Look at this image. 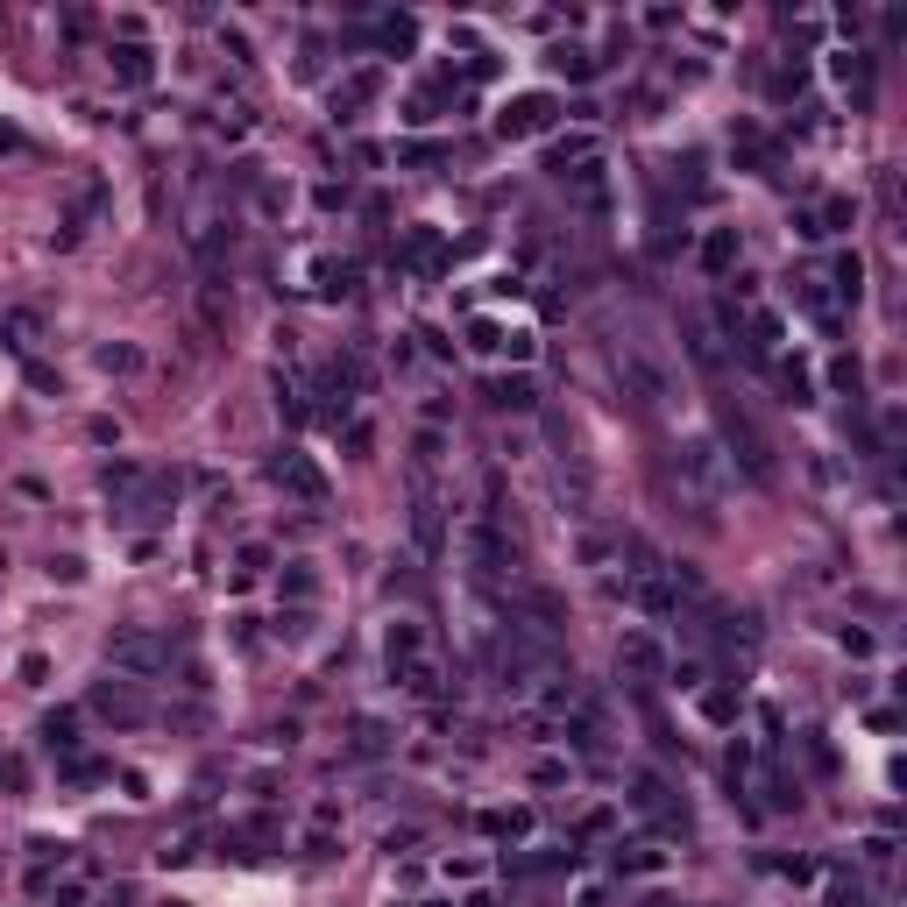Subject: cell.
Returning a JSON list of instances; mask_svg holds the SVG:
<instances>
[{"mask_svg":"<svg viewBox=\"0 0 907 907\" xmlns=\"http://www.w3.org/2000/svg\"><path fill=\"white\" fill-rule=\"evenodd\" d=\"M702 716H709V723H730V716H737V695H730V688H709V695H702Z\"/></svg>","mask_w":907,"mask_h":907,"instance_id":"cell-41","label":"cell"},{"mask_svg":"<svg viewBox=\"0 0 907 907\" xmlns=\"http://www.w3.org/2000/svg\"><path fill=\"white\" fill-rule=\"evenodd\" d=\"M610 830H617L610 808H589V815H582V844H596V837H610Z\"/></svg>","mask_w":907,"mask_h":907,"instance_id":"cell-44","label":"cell"},{"mask_svg":"<svg viewBox=\"0 0 907 907\" xmlns=\"http://www.w3.org/2000/svg\"><path fill=\"white\" fill-rule=\"evenodd\" d=\"M553 71H560V78H574V86H589V78L603 71V57H596V50H582V43H553Z\"/></svg>","mask_w":907,"mask_h":907,"instance_id":"cell-23","label":"cell"},{"mask_svg":"<svg viewBox=\"0 0 907 907\" xmlns=\"http://www.w3.org/2000/svg\"><path fill=\"white\" fill-rule=\"evenodd\" d=\"M390 681H397V695H411V702H440V695H447V674H440V659H433V652L397 659Z\"/></svg>","mask_w":907,"mask_h":907,"instance_id":"cell-9","label":"cell"},{"mask_svg":"<svg viewBox=\"0 0 907 907\" xmlns=\"http://www.w3.org/2000/svg\"><path fill=\"white\" fill-rule=\"evenodd\" d=\"M100 773H107L100 759H64V780H71V787H93Z\"/></svg>","mask_w":907,"mask_h":907,"instance_id":"cell-46","label":"cell"},{"mask_svg":"<svg viewBox=\"0 0 907 907\" xmlns=\"http://www.w3.org/2000/svg\"><path fill=\"white\" fill-rule=\"evenodd\" d=\"M43 745H50L57 759H71V745H78V737H71V716H50V723H43Z\"/></svg>","mask_w":907,"mask_h":907,"instance_id":"cell-39","label":"cell"},{"mask_svg":"<svg viewBox=\"0 0 907 907\" xmlns=\"http://www.w3.org/2000/svg\"><path fill=\"white\" fill-rule=\"evenodd\" d=\"M617 383H624V397H631L638 411H659V404L674 397L667 362H659L652 348H638V341H624V348H617Z\"/></svg>","mask_w":907,"mask_h":907,"instance_id":"cell-2","label":"cell"},{"mask_svg":"<svg viewBox=\"0 0 907 907\" xmlns=\"http://www.w3.org/2000/svg\"><path fill=\"white\" fill-rule=\"evenodd\" d=\"M766 369H773V383H780V397H787V404H808V397H815V376H808V362H801V355H773Z\"/></svg>","mask_w":907,"mask_h":907,"instance_id":"cell-20","label":"cell"},{"mask_svg":"<svg viewBox=\"0 0 907 907\" xmlns=\"http://www.w3.org/2000/svg\"><path fill=\"white\" fill-rule=\"evenodd\" d=\"M220 50H227L234 64H256V57H249V36H241V29H220Z\"/></svg>","mask_w":907,"mask_h":907,"instance_id":"cell-47","label":"cell"},{"mask_svg":"<svg viewBox=\"0 0 907 907\" xmlns=\"http://www.w3.org/2000/svg\"><path fill=\"white\" fill-rule=\"evenodd\" d=\"M532 780H539V787H560V780H567V759H539Z\"/></svg>","mask_w":907,"mask_h":907,"instance_id":"cell-50","label":"cell"},{"mask_svg":"<svg viewBox=\"0 0 907 907\" xmlns=\"http://www.w3.org/2000/svg\"><path fill=\"white\" fill-rule=\"evenodd\" d=\"M411 447H419V461H440V447H447V440H440V426H426V433L411 440Z\"/></svg>","mask_w":907,"mask_h":907,"instance_id":"cell-53","label":"cell"},{"mask_svg":"<svg viewBox=\"0 0 907 907\" xmlns=\"http://www.w3.org/2000/svg\"><path fill=\"white\" fill-rule=\"evenodd\" d=\"M440 100H447V86H426V93H411V107H404V121H440Z\"/></svg>","mask_w":907,"mask_h":907,"instance_id":"cell-34","label":"cell"},{"mask_svg":"<svg viewBox=\"0 0 907 907\" xmlns=\"http://www.w3.org/2000/svg\"><path fill=\"white\" fill-rule=\"evenodd\" d=\"M312 589H319V582H312V567H305V560H298V567H291V574H284V596H291V603H305V596H312Z\"/></svg>","mask_w":907,"mask_h":907,"instance_id":"cell-45","label":"cell"},{"mask_svg":"<svg viewBox=\"0 0 907 907\" xmlns=\"http://www.w3.org/2000/svg\"><path fill=\"white\" fill-rule=\"evenodd\" d=\"M830 383L858 397V383H865V369H858V355H837V362H830Z\"/></svg>","mask_w":907,"mask_h":907,"instance_id":"cell-40","label":"cell"},{"mask_svg":"<svg viewBox=\"0 0 907 907\" xmlns=\"http://www.w3.org/2000/svg\"><path fill=\"white\" fill-rule=\"evenodd\" d=\"M815 227H822V234H851V227H858V199H822V206H815Z\"/></svg>","mask_w":907,"mask_h":907,"instance_id":"cell-30","label":"cell"},{"mask_svg":"<svg viewBox=\"0 0 907 907\" xmlns=\"http://www.w3.org/2000/svg\"><path fill=\"white\" fill-rule=\"evenodd\" d=\"M0 149H15V135H8V128H0Z\"/></svg>","mask_w":907,"mask_h":907,"instance_id":"cell-54","label":"cell"},{"mask_svg":"<svg viewBox=\"0 0 907 907\" xmlns=\"http://www.w3.org/2000/svg\"><path fill=\"white\" fill-rule=\"evenodd\" d=\"M135 482H142L135 461H114V468H107V489H135Z\"/></svg>","mask_w":907,"mask_h":907,"instance_id":"cell-49","label":"cell"},{"mask_svg":"<svg viewBox=\"0 0 907 907\" xmlns=\"http://www.w3.org/2000/svg\"><path fill=\"white\" fill-rule=\"evenodd\" d=\"M461 546H468L475 574H489V582H504V574L518 567V539L504 532V511H482V518L461 532Z\"/></svg>","mask_w":907,"mask_h":907,"instance_id":"cell-3","label":"cell"},{"mask_svg":"<svg viewBox=\"0 0 907 907\" xmlns=\"http://www.w3.org/2000/svg\"><path fill=\"white\" fill-rule=\"evenodd\" d=\"M830 71L851 86V100H858V107H872V57H865V50H837V64H830Z\"/></svg>","mask_w":907,"mask_h":907,"instance_id":"cell-22","label":"cell"},{"mask_svg":"<svg viewBox=\"0 0 907 907\" xmlns=\"http://www.w3.org/2000/svg\"><path fill=\"white\" fill-rule=\"evenodd\" d=\"M822 907H865V879H858V872H830V886H822Z\"/></svg>","mask_w":907,"mask_h":907,"instance_id":"cell-31","label":"cell"},{"mask_svg":"<svg viewBox=\"0 0 907 907\" xmlns=\"http://www.w3.org/2000/svg\"><path fill=\"white\" fill-rule=\"evenodd\" d=\"M348 752H355V759H383V752H390V730H383L376 716H355V723H348Z\"/></svg>","mask_w":907,"mask_h":907,"instance_id":"cell-26","label":"cell"},{"mask_svg":"<svg viewBox=\"0 0 907 907\" xmlns=\"http://www.w3.org/2000/svg\"><path fill=\"white\" fill-rule=\"evenodd\" d=\"M107 64H114L121 86H149V78H156V50H149V43H114Z\"/></svg>","mask_w":907,"mask_h":907,"instance_id":"cell-18","label":"cell"},{"mask_svg":"<svg viewBox=\"0 0 907 907\" xmlns=\"http://www.w3.org/2000/svg\"><path fill=\"white\" fill-rule=\"evenodd\" d=\"M617 872L652 879V872H667V851H659V844H624V851H617Z\"/></svg>","mask_w":907,"mask_h":907,"instance_id":"cell-29","label":"cell"},{"mask_svg":"<svg viewBox=\"0 0 907 907\" xmlns=\"http://www.w3.org/2000/svg\"><path fill=\"white\" fill-rule=\"evenodd\" d=\"M737 249H745V241H737V227H709L695 256H702L709 277H737Z\"/></svg>","mask_w":907,"mask_h":907,"instance_id":"cell-17","label":"cell"},{"mask_svg":"<svg viewBox=\"0 0 907 907\" xmlns=\"http://www.w3.org/2000/svg\"><path fill=\"white\" fill-rule=\"evenodd\" d=\"M482 872H489L482 858H447V879H454V886H482Z\"/></svg>","mask_w":907,"mask_h":907,"instance_id":"cell-43","label":"cell"},{"mask_svg":"<svg viewBox=\"0 0 907 907\" xmlns=\"http://www.w3.org/2000/svg\"><path fill=\"white\" fill-rule=\"evenodd\" d=\"M681 341H688V355H695V362H702V369H709V376H716V369H723V362H730V348H723V341H716V326H709V319H702V312H681Z\"/></svg>","mask_w":907,"mask_h":907,"instance_id":"cell-14","label":"cell"},{"mask_svg":"<svg viewBox=\"0 0 907 907\" xmlns=\"http://www.w3.org/2000/svg\"><path fill=\"white\" fill-rule=\"evenodd\" d=\"M596 156H603V149H596L589 128H582V135H553V142H546V171L567 178V171H582V163H596Z\"/></svg>","mask_w":907,"mask_h":907,"instance_id":"cell-16","label":"cell"},{"mask_svg":"<svg viewBox=\"0 0 907 907\" xmlns=\"http://www.w3.org/2000/svg\"><path fill=\"white\" fill-rule=\"evenodd\" d=\"M716 433H723L716 447H723L730 475H737V468H745L752 482H773V475H780V447L766 440V426H759V419H752V411L737 404V397H723V404H716Z\"/></svg>","mask_w":907,"mask_h":907,"instance_id":"cell-1","label":"cell"},{"mask_svg":"<svg viewBox=\"0 0 907 907\" xmlns=\"http://www.w3.org/2000/svg\"><path fill=\"white\" fill-rule=\"evenodd\" d=\"M305 277H312L319 298H348V291H355V263H341V256H312Z\"/></svg>","mask_w":907,"mask_h":907,"instance_id":"cell-19","label":"cell"},{"mask_svg":"<svg viewBox=\"0 0 907 907\" xmlns=\"http://www.w3.org/2000/svg\"><path fill=\"white\" fill-rule=\"evenodd\" d=\"M567 199L603 220V213H610V163L596 156V163H582V171H567Z\"/></svg>","mask_w":907,"mask_h":907,"instance_id":"cell-11","label":"cell"},{"mask_svg":"<svg viewBox=\"0 0 907 907\" xmlns=\"http://www.w3.org/2000/svg\"><path fill=\"white\" fill-rule=\"evenodd\" d=\"M192 249H199V263H220V256L234 249V227H220V220H206V227L192 234Z\"/></svg>","mask_w":907,"mask_h":907,"instance_id":"cell-32","label":"cell"},{"mask_svg":"<svg viewBox=\"0 0 907 907\" xmlns=\"http://www.w3.org/2000/svg\"><path fill=\"white\" fill-rule=\"evenodd\" d=\"M645 907H674V900H645Z\"/></svg>","mask_w":907,"mask_h":907,"instance_id":"cell-55","label":"cell"},{"mask_svg":"<svg viewBox=\"0 0 907 907\" xmlns=\"http://www.w3.org/2000/svg\"><path fill=\"white\" fill-rule=\"evenodd\" d=\"M419 341H426V355H440V362H447V355H454V341H447V334H440V326H419Z\"/></svg>","mask_w":907,"mask_h":907,"instance_id":"cell-52","label":"cell"},{"mask_svg":"<svg viewBox=\"0 0 907 907\" xmlns=\"http://www.w3.org/2000/svg\"><path fill=\"white\" fill-rule=\"evenodd\" d=\"M270 482L284 489V497H298L305 511H319L326 497H334V482H326V468H319L312 454H298V447H284V454L270 461Z\"/></svg>","mask_w":907,"mask_h":907,"instance_id":"cell-4","label":"cell"},{"mask_svg":"<svg viewBox=\"0 0 907 907\" xmlns=\"http://www.w3.org/2000/svg\"><path fill=\"white\" fill-rule=\"evenodd\" d=\"M730 163H737V171H780V142L759 121H737L730 128Z\"/></svg>","mask_w":907,"mask_h":907,"instance_id":"cell-8","label":"cell"},{"mask_svg":"<svg viewBox=\"0 0 907 907\" xmlns=\"http://www.w3.org/2000/svg\"><path fill=\"white\" fill-rule=\"evenodd\" d=\"M397 256H404V263H419V270H440V256H447V241H440L433 227H411Z\"/></svg>","mask_w":907,"mask_h":907,"instance_id":"cell-27","label":"cell"},{"mask_svg":"<svg viewBox=\"0 0 907 907\" xmlns=\"http://www.w3.org/2000/svg\"><path fill=\"white\" fill-rule=\"evenodd\" d=\"M369 43H383L390 57H411V50H419V22H411V15H383L369 29Z\"/></svg>","mask_w":907,"mask_h":907,"instance_id":"cell-21","label":"cell"},{"mask_svg":"<svg viewBox=\"0 0 907 907\" xmlns=\"http://www.w3.org/2000/svg\"><path fill=\"white\" fill-rule=\"evenodd\" d=\"M553 114H560V100H553V93H518V100L497 114V135H504V142L546 135V128H553Z\"/></svg>","mask_w":907,"mask_h":907,"instance_id":"cell-6","label":"cell"},{"mask_svg":"<svg viewBox=\"0 0 907 907\" xmlns=\"http://www.w3.org/2000/svg\"><path fill=\"white\" fill-rule=\"evenodd\" d=\"M468 348L475 355H511V362H532V334L525 326H504V319H468Z\"/></svg>","mask_w":907,"mask_h":907,"instance_id":"cell-7","label":"cell"},{"mask_svg":"<svg viewBox=\"0 0 907 907\" xmlns=\"http://www.w3.org/2000/svg\"><path fill=\"white\" fill-rule=\"evenodd\" d=\"M419 652H426V631L411 624V617H397V624L383 631V659H390V667H397V659H419Z\"/></svg>","mask_w":907,"mask_h":907,"instance_id":"cell-25","label":"cell"},{"mask_svg":"<svg viewBox=\"0 0 907 907\" xmlns=\"http://www.w3.org/2000/svg\"><path fill=\"white\" fill-rule=\"evenodd\" d=\"M100 369H107V376H128V369H142V355H135L128 341H107V348H100Z\"/></svg>","mask_w":907,"mask_h":907,"instance_id":"cell-36","label":"cell"},{"mask_svg":"<svg viewBox=\"0 0 907 907\" xmlns=\"http://www.w3.org/2000/svg\"><path fill=\"white\" fill-rule=\"evenodd\" d=\"M0 334H8L15 348H29L36 341V312H0Z\"/></svg>","mask_w":907,"mask_h":907,"instance_id":"cell-38","label":"cell"},{"mask_svg":"<svg viewBox=\"0 0 907 907\" xmlns=\"http://www.w3.org/2000/svg\"><path fill=\"white\" fill-rule=\"evenodd\" d=\"M482 404H489V411H532L539 390H532L525 369H511V376H489V383H482Z\"/></svg>","mask_w":907,"mask_h":907,"instance_id":"cell-15","label":"cell"},{"mask_svg":"<svg viewBox=\"0 0 907 907\" xmlns=\"http://www.w3.org/2000/svg\"><path fill=\"white\" fill-rule=\"evenodd\" d=\"M107 659H114V674H163L171 667V645H163L156 631H114Z\"/></svg>","mask_w":907,"mask_h":907,"instance_id":"cell-5","label":"cell"},{"mask_svg":"<svg viewBox=\"0 0 907 907\" xmlns=\"http://www.w3.org/2000/svg\"><path fill=\"white\" fill-rule=\"evenodd\" d=\"M489 837H511V844H525L532 837V808H489V815H475Z\"/></svg>","mask_w":907,"mask_h":907,"instance_id":"cell-28","label":"cell"},{"mask_svg":"<svg viewBox=\"0 0 907 907\" xmlns=\"http://www.w3.org/2000/svg\"><path fill=\"white\" fill-rule=\"evenodd\" d=\"M865 865L886 872V865H893V837H865Z\"/></svg>","mask_w":907,"mask_h":907,"instance_id":"cell-51","label":"cell"},{"mask_svg":"<svg viewBox=\"0 0 907 907\" xmlns=\"http://www.w3.org/2000/svg\"><path fill=\"white\" fill-rule=\"evenodd\" d=\"M411 539H419L426 560H440V546H447V518H440V497H433L426 482L411 489Z\"/></svg>","mask_w":907,"mask_h":907,"instance_id":"cell-10","label":"cell"},{"mask_svg":"<svg viewBox=\"0 0 907 907\" xmlns=\"http://www.w3.org/2000/svg\"><path fill=\"white\" fill-rule=\"evenodd\" d=\"M263 567H270V546H263V539H249V546H241V567H234V589H241V582H256Z\"/></svg>","mask_w":907,"mask_h":907,"instance_id":"cell-35","label":"cell"},{"mask_svg":"<svg viewBox=\"0 0 907 907\" xmlns=\"http://www.w3.org/2000/svg\"><path fill=\"white\" fill-rule=\"evenodd\" d=\"M171 907H185V900H171Z\"/></svg>","mask_w":907,"mask_h":907,"instance_id":"cell-57","label":"cell"},{"mask_svg":"<svg viewBox=\"0 0 907 907\" xmlns=\"http://www.w3.org/2000/svg\"><path fill=\"white\" fill-rule=\"evenodd\" d=\"M93 716H107V723H142L149 702H142L135 681H100V688H93Z\"/></svg>","mask_w":907,"mask_h":907,"instance_id":"cell-12","label":"cell"},{"mask_svg":"<svg viewBox=\"0 0 907 907\" xmlns=\"http://www.w3.org/2000/svg\"><path fill=\"white\" fill-rule=\"evenodd\" d=\"M220 135H227V142H249V135H256V114H249V107L220 114Z\"/></svg>","mask_w":907,"mask_h":907,"instance_id":"cell-42","label":"cell"},{"mask_svg":"<svg viewBox=\"0 0 907 907\" xmlns=\"http://www.w3.org/2000/svg\"><path fill=\"white\" fill-rule=\"evenodd\" d=\"M830 291H837L844 305H858V298H865V256H858V249H844V256L830 263Z\"/></svg>","mask_w":907,"mask_h":907,"instance_id":"cell-24","label":"cell"},{"mask_svg":"<svg viewBox=\"0 0 907 907\" xmlns=\"http://www.w3.org/2000/svg\"><path fill=\"white\" fill-rule=\"evenodd\" d=\"M667 674H674V688H702V659H674Z\"/></svg>","mask_w":907,"mask_h":907,"instance_id":"cell-48","label":"cell"},{"mask_svg":"<svg viewBox=\"0 0 907 907\" xmlns=\"http://www.w3.org/2000/svg\"><path fill=\"white\" fill-rule=\"evenodd\" d=\"M617 667H624V674H638V681H659V674H667V652H659V638H652V631H631V638L617 645Z\"/></svg>","mask_w":907,"mask_h":907,"instance_id":"cell-13","label":"cell"},{"mask_svg":"<svg viewBox=\"0 0 907 907\" xmlns=\"http://www.w3.org/2000/svg\"><path fill=\"white\" fill-rule=\"evenodd\" d=\"M447 142H397V163H447Z\"/></svg>","mask_w":907,"mask_h":907,"instance_id":"cell-37","label":"cell"},{"mask_svg":"<svg viewBox=\"0 0 907 907\" xmlns=\"http://www.w3.org/2000/svg\"><path fill=\"white\" fill-rule=\"evenodd\" d=\"M199 312H206V326H213V334H220V326L234 319V298H227L220 284H206V291H199Z\"/></svg>","mask_w":907,"mask_h":907,"instance_id":"cell-33","label":"cell"},{"mask_svg":"<svg viewBox=\"0 0 907 907\" xmlns=\"http://www.w3.org/2000/svg\"><path fill=\"white\" fill-rule=\"evenodd\" d=\"M426 907H454V900H426Z\"/></svg>","mask_w":907,"mask_h":907,"instance_id":"cell-56","label":"cell"}]
</instances>
